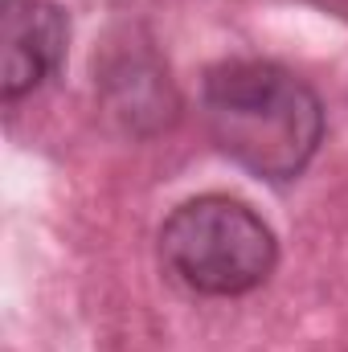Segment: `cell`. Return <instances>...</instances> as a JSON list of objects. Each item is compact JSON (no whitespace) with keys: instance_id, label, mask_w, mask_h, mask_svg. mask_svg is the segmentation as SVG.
<instances>
[{"instance_id":"cell-1","label":"cell","mask_w":348,"mask_h":352,"mask_svg":"<svg viewBox=\"0 0 348 352\" xmlns=\"http://www.w3.org/2000/svg\"><path fill=\"white\" fill-rule=\"evenodd\" d=\"M213 144L259 180L283 184L312 164L324 140V107L307 82L274 62H221L201 90Z\"/></svg>"},{"instance_id":"cell-2","label":"cell","mask_w":348,"mask_h":352,"mask_svg":"<svg viewBox=\"0 0 348 352\" xmlns=\"http://www.w3.org/2000/svg\"><path fill=\"white\" fill-rule=\"evenodd\" d=\"M160 254L201 295H246L270 278L279 242L259 213L234 197H193L160 226Z\"/></svg>"},{"instance_id":"cell-3","label":"cell","mask_w":348,"mask_h":352,"mask_svg":"<svg viewBox=\"0 0 348 352\" xmlns=\"http://www.w3.org/2000/svg\"><path fill=\"white\" fill-rule=\"evenodd\" d=\"M4 102H17L25 94L50 82L66 58V12L50 0H4Z\"/></svg>"}]
</instances>
